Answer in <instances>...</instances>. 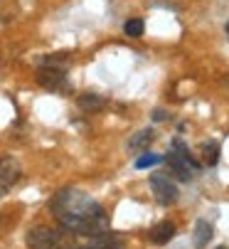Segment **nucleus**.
I'll list each match as a JSON object with an SVG mask.
<instances>
[{"mask_svg": "<svg viewBox=\"0 0 229 249\" xmlns=\"http://www.w3.org/2000/svg\"><path fill=\"white\" fill-rule=\"evenodd\" d=\"M91 249H123V247H121V242H116V239H111V237L101 234V237H99V242H96Z\"/></svg>", "mask_w": 229, "mask_h": 249, "instance_id": "13", "label": "nucleus"}, {"mask_svg": "<svg viewBox=\"0 0 229 249\" xmlns=\"http://www.w3.org/2000/svg\"><path fill=\"white\" fill-rule=\"evenodd\" d=\"M160 160H163L160 156H153V153H145V156H141V158L136 160V168H141V170H143V168H150V165H158Z\"/></svg>", "mask_w": 229, "mask_h": 249, "instance_id": "14", "label": "nucleus"}, {"mask_svg": "<svg viewBox=\"0 0 229 249\" xmlns=\"http://www.w3.org/2000/svg\"><path fill=\"white\" fill-rule=\"evenodd\" d=\"M57 244H59V234L52 227L37 225L27 232V247L30 249H54Z\"/></svg>", "mask_w": 229, "mask_h": 249, "instance_id": "4", "label": "nucleus"}, {"mask_svg": "<svg viewBox=\"0 0 229 249\" xmlns=\"http://www.w3.org/2000/svg\"><path fill=\"white\" fill-rule=\"evenodd\" d=\"M153 119H156V121H165V119H168V114H165L163 109H158L156 114H153Z\"/></svg>", "mask_w": 229, "mask_h": 249, "instance_id": "15", "label": "nucleus"}, {"mask_svg": "<svg viewBox=\"0 0 229 249\" xmlns=\"http://www.w3.org/2000/svg\"><path fill=\"white\" fill-rule=\"evenodd\" d=\"M175 148H177V151L170 153V156L165 158V163L170 165V173H173L175 178H180V180H190V178L200 170V163L185 151V146L180 143V141L175 143Z\"/></svg>", "mask_w": 229, "mask_h": 249, "instance_id": "2", "label": "nucleus"}, {"mask_svg": "<svg viewBox=\"0 0 229 249\" xmlns=\"http://www.w3.org/2000/svg\"><path fill=\"white\" fill-rule=\"evenodd\" d=\"M217 249H227V247H217Z\"/></svg>", "mask_w": 229, "mask_h": 249, "instance_id": "17", "label": "nucleus"}, {"mask_svg": "<svg viewBox=\"0 0 229 249\" xmlns=\"http://www.w3.org/2000/svg\"><path fill=\"white\" fill-rule=\"evenodd\" d=\"M76 106L84 111V114H96L104 109V99L94 91H87V94H79V99H76Z\"/></svg>", "mask_w": 229, "mask_h": 249, "instance_id": "7", "label": "nucleus"}, {"mask_svg": "<svg viewBox=\"0 0 229 249\" xmlns=\"http://www.w3.org/2000/svg\"><path fill=\"white\" fill-rule=\"evenodd\" d=\"M123 32L128 35V37H143V32H145V25H143V20L133 18V20H128V22L123 25Z\"/></svg>", "mask_w": 229, "mask_h": 249, "instance_id": "11", "label": "nucleus"}, {"mask_svg": "<svg viewBox=\"0 0 229 249\" xmlns=\"http://www.w3.org/2000/svg\"><path fill=\"white\" fill-rule=\"evenodd\" d=\"M202 153H205V163L207 165H214L217 160H219V146L214 143H202Z\"/></svg>", "mask_w": 229, "mask_h": 249, "instance_id": "12", "label": "nucleus"}, {"mask_svg": "<svg viewBox=\"0 0 229 249\" xmlns=\"http://www.w3.org/2000/svg\"><path fill=\"white\" fill-rule=\"evenodd\" d=\"M150 188H153V193H156V200H158L160 205H173V202H177V188H175V183L170 180L168 175H163V173L150 175Z\"/></svg>", "mask_w": 229, "mask_h": 249, "instance_id": "3", "label": "nucleus"}, {"mask_svg": "<svg viewBox=\"0 0 229 249\" xmlns=\"http://www.w3.org/2000/svg\"><path fill=\"white\" fill-rule=\"evenodd\" d=\"M224 32H227V40H229V22L224 25Z\"/></svg>", "mask_w": 229, "mask_h": 249, "instance_id": "16", "label": "nucleus"}, {"mask_svg": "<svg viewBox=\"0 0 229 249\" xmlns=\"http://www.w3.org/2000/svg\"><path fill=\"white\" fill-rule=\"evenodd\" d=\"M153 138H156V136H153V131H150V128H143V131H138V133L131 136L128 148H131V151H145V148H150Z\"/></svg>", "mask_w": 229, "mask_h": 249, "instance_id": "10", "label": "nucleus"}, {"mask_svg": "<svg viewBox=\"0 0 229 249\" xmlns=\"http://www.w3.org/2000/svg\"><path fill=\"white\" fill-rule=\"evenodd\" d=\"M37 84L45 87L47 91H62V89H67V74H64V69L40 64V69H37Z\"/></svg>", "mask_w": 229, "mask_h": 249, "instance_id": "5", "label": "nucleus"}, {"mask_svg": "<svg viewBox=\"0 0 229 249\" xmlns=\"http://www.w3.org/2000/svg\"><path fill=\"white\" fill-rule=\"evenodd\" d=\"M50 210L57 217V222L74 234L101 237L108 230V220L104 215V207L99 202H94L89 195H84L82 190H74V188L59 190L52 197Z\"/></svg>", "mask_w": 229, "mask_h": 249, "instance_id": "1", "label": "nucleus"}, {"mask_svg": "<svg viewBox=\"0 0 229 249\" xmlns=\"http://www.w3.org/2000/svg\"><path fill=\"white\" fill-rule=\"evenodd\" d=\"M20 180V163L15 158H0V197Z\"/></svg>", "mask_w": 229, "mask_h": 249, "instance_id": "6", "label": "nucleus"}, {"mask_svg": "<svg viewBox=\"0 0 229 249\" xmlns=\"http://www.w3.org/2000/svg\"><path fill=\"white\" fill-rule=\"evenodd\" d=\"M89 249H91V247H89Z\"/></svg>", "mask_w": 229, "mask_h": 249, "instance_id": "18", "label": "nucleus"}, {"mask_svg": "<svg viewBox=\"0 0 229 249\" xmlns=\"http://www.w3.org/2000/svg\"><path fill=\"white\" fill-rule=\"evenodd\" d=\"M212 225L210 222H205V220H197L195 222V234H193V242H195V247L197 249H202V247H207L210 244V239H212Z\"/></svg>", "mask_w": 229, "mask_h": 249, "instance_id": "9", "label": "nucleus"}, {"mask_svg": "<svg viewBox=\"0 0 229 249\" xmlns=\"http://www.w3.org/2000/svg\"><path fill=\"white\" fill-rule=\"evenodd\" d=\"M173 234H175V225L173 222H160V225H156L150 230V242L153 244H168L170 239H173Z\"/></svg>", "mask_w": 229, "mask_h": 249, "instance_id": "8", "label": "nucleus"}]
</instances>
